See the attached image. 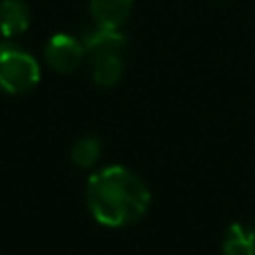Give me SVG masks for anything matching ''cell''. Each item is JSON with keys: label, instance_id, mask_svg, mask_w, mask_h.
Returning a JSON list of instances; mask_svg holds the SVG:
<instances>
[{"label": "cell", "instance_id": "obj_1", "mask_svg": "<svg viewBox=\"0 0 255 255\" xmlns=\"http://www.w3.org/2000/svg\"><path fill=\"white\" fill-rule=\"evenodd\" d=\"M85 199L92 217L108 229L136 224L148 213L152 195L145 181L126 166H106L88 179Z\"/></svg>", "mask_w": 255, "mask_h": 255}, {"label": "cell", "instance_id": "obj_2", "mask_svg": "<svg viewBox=\"0 0 255 255\" xmlns=\"http://www.w3.org/2000/svg\"><path fill=\"white\" fill-rule=\"evenodd\" d=\"M40 65L27 49L0 43V90L7 94H27L38 85Z\"/></svg>", "mask_w": 255, "mask_h": 255}, {"label": "cell", "instance_id": "obj_3", "mask_svg": "<svg viewBox=\"0 0 255 255\" xmlns=\"http://www.w3.org/2000/svg\"><path fill=\"white\" fill-rule=\"evenodd\" d=\"M45 63L58 74L76 72L85 61V47L81 38H74L70 34H56L45 43Z\"/></svg>", "mask_w": 255, "mask_h": 255}, {"label": "cell", "instance_id": "obj_4", "mask_svg": "<svg viewBox=\"0 0 255 255\" xmlns=\"http://www.w3.org/2000/svg\"><path fill=\"white\" fill-rule=\"evenodd\" d=\"M81 43L85 47V54L90 58L97 54H106V52H117L121 54L128 47V38L121 29H110V27H101L94 25L90 29H85L81 34Z\"/></svg>", "mask_w": 255, "mask_h": 255}, {"label": "cell", "instance_id": "obj_5", "mask_svg": "<svg viewBox=\"0 0 255 255\" xmlns=\"http://www.w3.org/2000/svg\"><path fill=\"white\" fill-rule=\"evenodd\" d=\"M134 7V0H90V13L94 25L110 27V29H124Z\"/></svg>", "mask_w": 255, "mask_h": 255}, {"label": "cell", "instance_id": "obj_6", "mask_svg": "<svg viewBox=\"0 0 255 255\" xmlns=\"http://www.w3.org/2000/svg\"><path fill=\"white\" fill-rule=\"evenodd\" d=\"M31 25V11L22 0H0V34L4 38H18Z\"/></svg>", "mask_w": 255, "mask_h": 255}, {"label": "cell", "instance_id": "obj_7", "mask_svg": "<svg viewBox=\"0 0 255 255\" xmlns=\"http://www.w3.org/2000/svg\"><path fill=\"white\" fill-rule=\"evenodd\" d=\"M222 255H255V226L233 222L222 240Z\"/></svg>", "mask_w": 255, "mask_h": 255}, {"label": "cell", "instance_id": "obj_8", "mask_svg": "<svg viewBox=\"0 0 255 255\" xmlns=\"http://www.w3.org/2000/svg\"><path fill=\"white\" fill-rule=\"evenodd\" d=\"M124 76V58L117 52L92 56V79L99 88H112Z\"/></svg>", "mask_w": 255, "mask_h": 255}, {"label": "cell", "instance_id": "obj_9", "mask_svg": "<svg viewBox=\"0 0 255 255\" xmlns=\"http://www.w3.org/2000/svg\"><path fill=\"white\" fill-rule=\"evenodd\" d=\"M101 157V141L94 134H85L72 148V161L79 168H92Z\"/></svg>", "mask_w": 255, "mask_h": 255}, {"label": "cell", "instance_id": "obj_10", "mask_svg": "<svg viewBox=\"0 0 255 255\" xmlns=\"http://www.w3.org/2000/svg\"><path fill=\"white\" fill-rule=\"evenodd\" d=\"M217 2H231V0H217Z\"/></svg>", "mask_w": 255, "mask_h": 255}]
</instances>
